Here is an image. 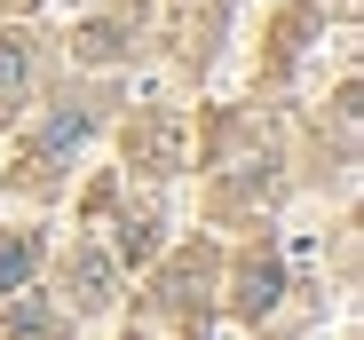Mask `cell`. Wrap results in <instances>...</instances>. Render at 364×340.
I'll return each instance as SVG.
<instances>
[{
	"mask_svg": "<svg viewBox=\"0 0 364 340\" xmlns=\"http://www.w3.org/2000/svg\"><path fill=\"white\" fill-rule=\"evenodd\" d=\"M24 269H32V238H9V246H0V285H16Z\"/></svg>",
	"mask_w": 364,
	"mask_h": 340,
	"instance_id": "2",
	"label": "cell"
},
{
	"mask_svg": "<svg viewBox=\"0 0 364 340\" xmlns=\"http://www.w3.org/2000/svg\"><path fill=\"white\" fill-rule=\"evenodd\" d=\"M55 332H64V324H55L40 301H16L9 309V340H55Z\"/></svg>",
	"mask_w": 364,
	"mask_h": 340,
	"instance_id": "1",
	"label": "cell"
},
{
	"mask_svg": "<svg viewBox=\"0 0 364 340\" xmlns=\"http://www.w3.org/2000/svg\"><path fill=\"white\" fill-rule=\"evenodd\" d=\"M16 87H24V55L9 48V55H0V111H9V103H16Z\"/></svg>",
	"mask_w": 364,
	"mask_h": 340,
	"instance_id": "3",
	"label": "cell"
}]
</instances>
